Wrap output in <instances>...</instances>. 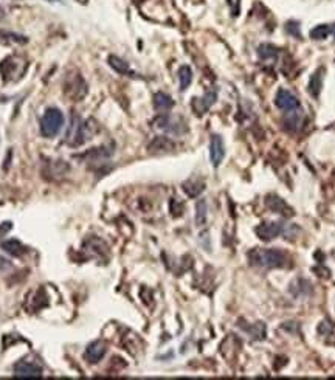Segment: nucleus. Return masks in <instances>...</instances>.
Listing matches in <instances>:
<instances>
[{"label":"nucleus","mask_w":335,"mask_h":380,"mask_svg":"<svg viewBox=\"0 0 335 380\" xmlns=\"http://www.w3.org/2000/svg\"><path fill=\"white\" fill-rule=\"evenodd\" d=\"M251 264L267 268H283L287 266V256L279 248H255L248 253Z\"/></svg>","instance_id":"1"},{"label":"nucleus","mask_w":335,"mask_h":380,"mask_svg":"<svg viewBox=\"0 0 335 380\" xmlns=\"http://www.w3.org/2000/svg\"><path fill=\"white\" fill-rule=\"evenodd\" d=\"M64 113L59 109L50 107L45 111V113L41 118V134L45 138H53L61 132L62 126H64Z\"/></svg>","instance_id":"2"},{"label":"nucleus","mask_w":335,"mask_h":380,"mask_svg":"<svg viewBox=\"0 0 335 380\" xmlns=\"http://www.w3.org/2000/svg\"><path fill=\"white\" fill-rule=\"evenodd\" d=\"M275 104H276V107L281 109V111L290 112V111H296V109H300V99H298L292 92H289V90H286V89H281L276 93Z\"/></svg>","instance_id":"3"},{"label":"nucleus","mask_w":335,"mask_h":380,"mask_svg":"<svg viewBox=\"0 0 335 380\" xmlns=\"http://www.w3.org/2000/svg\"><path fill=\"white\" fill-rule=\"evenodd\" d=\"M283 231H284V225L279 224V222H267V224L259 225V227L256 228V234L266 242L278 238Z\"/></svg>","instance_id":"4"},{"label":"nucleus","mask_w":335,"mask_h":380,"mask_svg":"<svg viewBox=\"0 0 335 380\" xmlns=\"http://www.w3.org/2000/svg\"><path fill=\"white\" fill-rule=\"evenodd\" d=\"M14 376L16 377H41L42 368L34 363V361L22 360L14 366Z\"/></svg>","instance_id":"5"},{"label":"nucleus","mask_w":335,"mask_h":380,"mask_svg":"<svg viewBox=\"0 0 335 380\" xmlns=\"http://www.w3.org/2000/svg\"><path fill=\"white\" fill-rule=\"evenodd\" d=\"M223 156H225L223 140L219 137V135H213L211 141H210V158H211V163H213L214 168L221 166Z\"/></svg>","instance_id":"6"},{"label":"nucleus","mask_w":335,"mask_h":380,"mask_svg":"<svg viewBox=\"0 0 335 380\" xmlns=\"http://www.w3.org/2000/svg\"><path fill=\"white\" fill-rule=\"evenodd\" d=\"M106 351L107 349H106V345L103 341H93L87 346L84 356L90 363H98V361L106 356Z\"/></svg>","instance_id":"7"},{"label":"nucleus","mask_w":335,"mask_h":380,"mask_svg":"<svg viewBox=\"0 0 335 380\" xmlns=\"http://www.w3.org/2000/svg\"><path fill=\"white\" fill-rule=\"evenodd\" d=\"M66 92L68 93V96L75 98V99H81L84 98L87 93V89H86V83L83 81V78L79 76H73L70 79V86L66 84Z\"/></svg>","instance_id":"8"},{"label":"nucleus","mask_w":335,"mask_h":380,"mask_svg":"<svg viewBox=\"0 0 335 380\" xmlns=\"http://www.w3.org/2000/svg\"><path fill=\"white\" fill-rule=\"evenodd\" d=\"M216 98H217V93L214 92V90H211V92H208L202 99H193V109H194V112L197 113V115H203L208 109H210L213 104H214V101H216Z\"/></svg>","instance_id":"9"},{"label":"nucleus","mask_w":335,"mask_h":380,"mask_svg":"<svg viewBox=\"0 0 335 380\" xmlns=\"http://www.w3.org/2000/svg\"><path fill=\"white\" fill-rule=\"evenodd\" d=\"M266 203H267V206L270 208L271 211L279 213V214H284V216H293V211L287 206V203L283 201L281 197L273 196V194H271V196H267Z\"/></svg>","instance_id":"10"},{"label":"nucleus","mask_w":335,"mask_h":380,"mask_svg":"<svg viewBox=\"0 0 335 380\" xmlns=\"http://www.w3.org/2000/svg\"><path fill=\"white\" fill-rule=\"evenodd\" d=\"M148 148L151 152H169L176 148V143L166 137H156L149 143Z\"/></svg>","instance_id":"11"},{"label":"nucleus","mask_w":335,"mask_h":380,"mask_svg":"<svg viewBox=\"0 0 335 380\" xmlns=\"http://www.w3.org/2000/svg\"><path fill=\"white\" fill-rule=\"evenodd\" d=\"M303 123V112L301 109H296V111H290L284 118V126L287 131H298L300 126Z\"/></svg>","instance_id":"12"},{"label":"nucleus","mask_w":335,"mask_h":380,"mask_svg":"<svg viewBox=\"0 0 335 380\" xmlns=\"http://www.w3.org/2000/svg\"><path fill=\"white\" fill-rule=\"evenodd\" d=\"M107 61H109V66H111V67L116 71V73H120V75H134V71L131 70L129 64H128V62H126L124 59L111 54Z\"/></svg>","instance_id":"13"},{"label":"nucleus","mask_w":335,"mask_h":380,"mask_svg":"<svg viewBox=\"0 0 335 380\" xmlns=\"http://www.w3.org/2000/svg\"><path fill=\"white\" fill-rule=\"evenodd\" d=\"M321 89H323V68H318L309 81V93L313 98H318Z\"/></svg>","instance_id":"14"},{"label":"nucleus","mask_w":335,"mask_h":380,"mask_svg":"<svg viewBox=\"0 0 335 380\" xmlns=\"http://www.w3.org/2000/svg\"><path fill=\"white\" fill-rule=\"evenodd\" d=\"M174 106V101L173 98H171L168 93H163V92H158L154 95V107L157 109V111H169L171 107Z\"/></svg>","instance_id":"15"},{"label":"nucleus","mask_w":335,"mask_h":380,"mask_svg":"<svg viewBox=\"0 0 335 380\" xmlns=\"http://www.w3.org/2000/svg\"><path fill=\"white\" fill-rule=\"evenodd\" d=\"M0 247H2L6 253H10L11 256H21L25 251V247L22 246V242L17 239H8V241L2 242Z\"/></svg>","instance_id":"16"},{"label":"nucleus","mask_w":335,"mask_h":380,"mask_svg":"<svg viewBox=\"0 0 335 380\" xmlns=\"http://www.w3.org/2000/svg\"><path fill=\"white\" fill-rule=\"evenodd\" d=\"M179 81H180V90H186L193 83V70L188 66H183L179 68Z\"/></svg>","instance_id":"17"},{"label":"nucleus","mask_w":335,"mask_h":380,"mask_svg":"<svg viewBox=\"0 0 335 380\" xmlns=\"http://www.w3.org/2000/svg\"><path fill=\"white\" fill-rule=\"evenodd\" d=\"M203 182H199V180H188V182L183 183V191L189 196V197H197L203 191Z\"/></svg>","instance_id":"18"},{"label":"nucleus","mask_w":335,"mask_h":380,"mask_svg":"<svg viewBox=\"0 0 335 380\" xmlns=\"http://www.w3.org/2000/svg\"><path fill=\"white\" fill-rule=\"evenodd\" d=\"M311 39L313 41H324L328 39V36L332 34V26L331 25H316L315 28L311 30Z\"/></svg>","instance_id":"19"},{"label":"nucleus","mask_w":335,"mask_h":380,"mask_svg":"<svg viewBox=\"0 0 335 380\" xmlns=\"http://www.w3.org/2000/svg\"><path fill=\"white\" fill-rule=\"evenodd\" d=\"M258 54L261 59H273L278 56V48L271 44H262L258 47Z\"/></svg>","instance_id":"20"},{"label":"nucleus","mask_w":335,"mask_h":380,"mask_svg":"<svg viewBox=\"0 0 335 380\" xmlns=\"http://www.w3.org/2000/svg\"><path fill=\"white\" fill-rule=\"evenodd\" d=\"M206 213H208V205L206 201H199L196 205V225L202 227L206 222Z\"/></svg>","instance_id":"21"},{"label":"nucleus","mask_w":335,"mask_h":380,"mask_svg":"<svg viewBox=\"0 0 335 380\" xmlns=\"http://www.w3.org/2000/svg\"><path fill=\"white\" fill-rule=\"evenodd\" d=\"M248 332H251V335L256 340H264L266 338V324L264 323H256L253 324L251 328L247 329Z\"/></svg>","instance_id":"22"},{"label":"nucleus","mask_w":335,"mask_h":380,"mask_svg":"<svg viewBox=\"0 0 335 380\" xmlns=\"http://www.w3.org/2000/svg\"><path fill=\"white\" fill-rule=\"evenodd\" d=\"M0 38L5 39V41L16 42V44H25V42H26V38H25V36L16 34V33H10V31H3V30H0Z\"/></svg>","instance_id":"23"},{"label":"nucleus","mask_w":335,"mask_h":380,"mask_svg":"<svg viewBox=\"0 0 335 380\" xmlns=\"http://www.w3.org/2000/svg\"><path fill=\"white\" fill-rule=\"evenodd\" d=\"M286 28H287V31H289V33L293 34L295 38H301V33H300V23H298V22H295V21L287 22V23H286Z\"/></svg>","instance_id":"24"},{"label":"nucleus","mask_w":335,"mask_h":380,"mask_svg":"<svg viewBox=\"0 0 335 380\" xmlns=\"http://www.w3.org/2000/svg\"><path fill=\"white\" fill-rule=\"evenodd\" d=\"M227 2H228V6H230V10H231V16L233 17L239 16V13H241V0H227Z\"/></svg>","instance_id":"25"},{"label":"nucleus","mask_w":335,"mask_h":380,"mask_svg":"<svg viewBox=\"0 0 335 380\" xmlns=\"http://www.w3.org/2000/svg\"><path fill=\"white\" fill-rule=\"evenodd\" d=\"M8 230H11V222H5V224H2V227H0V234L6 233Z\"/></svg>","instance_id":"26"},{"label":"nucleus","mask_w":335,"mask_h":380,"mask_svg":"<svg viewBox=\"0 0 335 380\" xmlns=\"http://www.w3.org/2000/svg\"><path fill=\"white\" fill-rule=\"evenodd\" d=\"M3 17H5V10H3V8H2V6H0V21H2V19H3Z\"/></svg>","instance_id":"27"},{"label":"nucleus","mask_w":335,"mask_h":380,"mask_svg":"<svg viewBox=\"0 0 335 380\" xmlns=\"http://www.w3.org/2000/svg\"><path fill=\"white\" fill-rule=\"evenodd\" d=\"M331 26H332V34L335 36V25H331Z\"/></svg>","instance_id":"28"},{"label":"nucleus","mask_w":335,"mask_h":380,"mask_svg":"<svg viewBox=\"0 0 335 380\" xmlns=\"http://www.w3.org/2000/svg\"><path fill=\"white\" fill-rule=\"evenodd\" d=\"M47 2H51V3H53V2H58V0H47Z\"/></svg>","instance_id":"29"}]
</instances>
